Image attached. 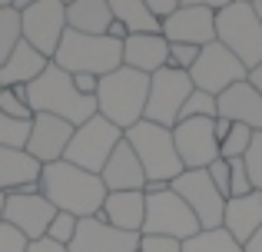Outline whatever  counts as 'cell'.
Instances as JSON below:
<instances>
[{
  "mask_svg": "<svg viewBox=\"0 0 262 252\" xmlns=\"http://www.w3.org/2000/svg\"><path fill=\"white\" fill-rule=\"evenodd\" d=\"M126 143L133 146L136 159H140L143 173H146V182H173L176 176L186 173L183 159L176 153V140H173V129L166 126H156L149 120H140L136 126H129Z\"/></svg>",
  "mask_w": 262,
  "mask_h": 252,
  "instance_id": "cell-5",
  "label": "cell"
},
{
  "mask_svg": "<svg viewBox=\"0 0 262 252\" xmlns=\"http://www.w3.org/2000/svg\"><path fill=\"white\" fill-rule=\"evenodd\" d=\"M47 66H50V60L40 50H33L27 40H20V43L13 47V53L7 57V63L0 66V86H20V83L30 86Z\"/></svg>",
  "mask_w": 262,
  "mask_h": 252,
  "instance_id": "cell-24",
  "label": "cell"
},
{
  "mask_svg": "<svg viewBox=\"0 0 262 252\" xmlns=\"http://www.w3.org/2000/svg\"><path fill=\"white\" fill-rule=\"evenodd\" d=\"M140 252H183V242L169 236H140Z\"/></svg>",
  "mask_w": 262,
  "mask_h": 252,
  "instance_id": "cell-38",
  "label": "cell"
},
{
  "mask_svg": "<svg viewBox=\"0 0 262 252\" xmlns=\"http://www.w3.org/2000/svg\"><path fill=\"white\" fill-rule=\"evenodd\" d=\"M163 37L169 43H189V47L216 43V10H206V7H176L163 20Z\"/></svg>",
  "mask_w": 262,
  "mask_h": 252,
  "instance_id": "cell-17",
  "label": "cell"
},
{
  "mask_svg": "<svg viewBox=\"0 0 262 252\" xmlns=\"http://www.w3.org/2000/svg\"><path fill=\"white\" fill-rule=\"evenodd\" d=\"M136 252H140V249H136Z\"/></svg>",
  "mask_w": 262,
  "mask_h": 252,
  "instance_id": "cell-52",
  "label": "cell"
},
{
  "mask_svg": "<svg viewBox=\"0 0 262 252\" xmlns=\"http://www.w3.org/2000/svg\"><path fill=\"white\" fill-rule=\"evenodd\" d=\"M236 4H256V0H236Z\"/></svg>",
  "mask_w": 262,
  "mask_h": 252,
  "instance_id": "cell-51",
  "label": "cell"
},
{
  "mask_svg": "<svg viewBox=\"0 0 262 252\" xmlns=\"http://www.w3.org/2000/svg\"><path fill=\"white\" fill-rule=\"evenodd\" d=\"M0 113H7L10 120H24V123H30V120H33L30 103H27V100H20L10 86H0Z\"/></svg>",
  "mask_w": 262,
  "mask_h": 252,
  "instance_id": "cell-33",
  "label": "cell"
},
{
  "mask_svg": "<svg viewBox=\"0 0 262 252\" xmlns=\"http://www.w3.org/2000/svg\"><path fill=\"white\" fill-rule=\"evenodd\" d=\"M53 216H57V209H53V202L47 199L43 193H7L4 222L17 226L30 242L43 239L50 222H53Z\"/></svg>",
  "mask_w": 262,
  "mask_h": 252,
  "instance_id": "cell-14",
  "label": "cell"
},
{
  "mask_svg": "<svg viewBox=\"0 0 262 252\" xmlns=\"http://www.w3.org/2000/svg\"><path fill=\"white\" fill-rule=\"evenodd\" d=\"M43 163H37L27 149L0 146V193H20L24 186L40 182Z\"/></svg>",
  "mask_w": 262,
  "mask_h": 252,
  "instance_id": "cell-23",
  "label": "cell"
},
{
  "mask_svg": "<svg viewBox=\"0 0 262 252\" xmlns=\"http://www.w3.org/2000/svg\"><path fill=\"white\" fill-rule=\"evenodd\" d=\"M199 117L216 120L219 106H216V97H209V93H203V90H192L189 100L183 103V110H179V123H183V120H199Z\"/></svg>",
  "mask_w": 262,
  "mask_h": 252,
  "instance_id": "cell-29",
  "label": "cell"
},
{
  "mask_svg": "<svg viewBox=\"0 0 262 252\" xmlns=\"http://www.w3.org/2000/svg\"><path fill=\"white\" fill-rule=\"evenodd\" d=\"M30 110L60 117L73 126H83L86 120H93L100 113V106H96V97H83L70 73L60 70L50 60V66L30 83Z\"/></svg>",
  "mask_w": 262,
  "mask_h": 252,
  "instance_id": "cell-2",
  "label": "cell"
},
{
  "mask_svg": "<svg viewBox=\"0 0 262 252\" xmlns=\"http://www.w3.org/2000/svg\"><path fill=\"white\" fill-rule=\"evenodd\" d=\"M249 83H252V86H256V90L262 93V63L256 66V70H249Z\"/></svg>",
  "mask_w": 262,
  "mask_h": 252,
  "instance_id": "cell-45",
  "label": "cell"
},
{
  "mask_svg": "<svg viewBox=\"0 0 262 252\" xmlns=\"http://www.w3.org/2000/svg\"><path fill=\"white\" fill-rule=\"evenodd\" d=\"M216 40L232 50V57H239L246 63V70H256L262 63V24L252 10V4H236L216 13Z\"/></svg>",
  "mask_w": 262,
  "mask_h": 252,
  "instance_id": "cell-7",
  "label": "cell"
},
{
  "mask_svg": "<svg viewBox=\"0 0 262 252\" xmlns=\"http://www.w3.org/2000/svg\"><path fill=\"white\" fill-rule=\"evenodd\" d=\"M30 252H70L67 246H60V242H50L43 236V239H37V242H30Z\"/></svg>",
  "mask_w": 262,
  "mask_h": 252,
  "instance_id": "cell-42",
  "label": "cell"
},
{
  "mask_svg": "<svg viewBox=\"0 0 262 252\" xmlns=\"http://www.w3.org/2000/svg\"><path fill=\"white\" fill-rule=\"evenodd\" d=\"M113 24V10L110 0H77L67 7V27L77 33H90V37H103Z\"/></svg>",
  "mask_w": 262,
  "mask_h": 252,
  "instance_id": "cell-25",
  "label": "cell"
},
{
  "mask_svg": "<svg viewBox=\"0 0 262 252\" xmlns=\"http://www.w3.org/2000/svg\"><path fill=\"white\" fill-rule=\"evenodd\" d=\"M252 133H256V129H249L243 123H232V133L219 143V156H223V159H243L249 143H252Z\"/></svg>",
  "mask_w": 262,
  "mask_h": 252,
  "instance_id": "cell-30",
  "label": "cell"
},
{
  "mask_svg": "<svg viewBox=\"0 0 262 252\" xmlns=\"http://www.w3.org/2000/svg\"><path fill=\"white\" fill-rule=\"evenodd\" d=\"M113 20L126 27V33H163V20L143 0H110Z\"/></svg>",
  "mask_w": 262,
  "mask_h": 252,
  "instance_id": "cell-26",
  "label": "cell"
},
{
  "mask_svg": "<svg viewBox=\"0 0 262 252\" xmlns=\"http://www.w3.org/2000/svg\"><path fill=\"white\" fill-rule=\"evenodd\" d=\"M246 252H262V226L256 229V236H252V239L249 242H246V246H243Z\"/></svg>",
  "mask_w": 262,
  "mask_h": 252,
  "instance_id": "cell-44",
  "label": "cell"
},
{
  "mask_svg": "<svg viewBox=\"0 0 262 252\" xmlns=\"http://www.w3.org/2000/svg\"><path fill=\"white\" fill-rule=\"evenodd\" d=\"M60 4H67V7H70V4H77V0H60Z\"/></svg>",
  "mask_w": 262,
  "mask_h": 252,
  "instance_id": "cell-50",
  "label": "cell"
},
{
  "mask_svg": "<svg viewBox=\"0 0 262 252\" xmlns=\"http://www.w3.org/2000/svg\"><path fill=\"white\" fill-rule=\"evenodd\" d=\"M53 63L67 70L70 77L77 73H90V77H106V73L123 66V43L113 37H90V33H77L67 27L63 40H60Z\"/></svg>",
  "mask_w": 262,
  "mask_h": 252,
  "instance_id": "cell-4",
  "label": "cell"
},
{
  "mask_svg": "<svg viewBox=\"0 0 262 252\" xmlns=\"http://www.w3.org/2000/svg\"><path fill=\"white\" fill-rule=\"evenodd\" d=\"M123 66L140 70L146 77L169 66V40L163 33H129L123 40Z\"/></svg>",
  "mask_w": 262,
  "mask_h": 252,
  "instance_id": "cell-18",
  "label": "cell"
},
{
  "mask_svg": "<svg viewBox=\"0 0 262 252\" xmlns=\"http://www.w3.org/2000/svg\"><path fill=\"white\" fill-rule=\"evenodd\" d=\"M183 252H246V249L219 226V229H199L192 239L183 242Z\"/></svg>",
  "mask_w": 262,
  "mask_h": 252,
  "instance_id": "cell-27",
  "label": "cell"
},
{
  "mask_svg": "<svg viewBox=\"0 0 262 252\" xmlns=\"http://www.w3.org/2000/svg\"><path fill=\"white\" fill-rule=\"evenodd\" d=\"M73 123L60 117H50V113H33V123H30V136H27V153L33 156L37 163H60L67 156V146L73 140Z\"/></svg>",
  "mask_w": 262,
  "mask_h": 252,
  "instance_id": "cell-15",
  "label": "cell"
},
{
  "mask_svg": "<svg viewBox=\"0 0 262 252\" xmlns=\"http://www.w3.org/2000/svg\"><path fill=\"white\" fill-rule=\"evenodd\" d=\"M70 252H136L140 249V233H123L110 226L103 216H86L80 219L77 236L67 246Z\"/></svg>",
  "mask_w": 262,
  "mask_h": 252,
  "instance_id": "cell-16",
  "label": "cell"
},
{
  "mask_svg": "<svg viewBox=\"0 0 262 252\" xmlns=\"http://www.w3.org/2000/svg\"><path fill=\"white\" fill-rule=\"evenodd\" d=\"M100 179H103V186H106V193H126V189H143V193H146V173H143L133 146L126 143V136H123V143L113 149V156L106 159Z\"/></svg>",
  "mask_w": 262,
  "mask_h": 252,
  "instance_id": "cell-20",
  "label": "cell"
},
{
  "mask_svg": "<svg viewBox=\"0 0 262 252\" xmlns=\"http://www.w3.org/2000/svg\"><path fill=\"white\" fill-rule=\"evenodd\" d=\"M189 77H192V86H196V90L209 93V97H223L229 86L249 80V70H246V63L239 57H232V50H226L216 40V43L199 50V60L189 70Z\"/></svg>",
  "mask_w": 262,
  "mask_h": 252,
  "instance_id": "cell-10",
  "label": "cell"
},
{
  "mask_svg": "<svg viewBox=\"0 0 262 252\" xmlns=\"http://www.w3.org/2000/svg\"><path fill=\"white\" fill-rule=\"evenodd\" d=\"M206 173H209L212 186H216L219 193H223L226 199H229V193H232V163H229V159H223V156H219L216 163H209V166H206Z\"/></svg>",
  "mask_w": 262,
  "mask_h": 252,
  "instance_id": "cell-35",
  "label": "cell"
},
{
  "mask_svg": "<svg viewBox=\"0 0 262 252\" xmlns=\"http://www.w3.org/2000/svg\"><path fill=\"white\" fill-rule=\"evenodd\" d=\"M73 83H77V90L83 93V97H96L100 77H90V73H77V77H73Z\"/></svg>",
  "mask_w": 262,
  "mask_h": 252,
  "instance_id": "cell-39",
  "label": "cell"
},
{
  "mask_svg": "<svg viewBox=\"0 0 262 252\" xmlns=\"http://www.w3.org/2000/svg\"><path fill=\"white\" fill-rule=\"evenodd\" d=\"M100 216L110 226L123 233H140L143 236V219H146V193L143 189H126V193H106Z\"/></svg>",
  "mask_w": 262,
  "mask_h": 252,
  "instance_id": "cell-21",
  "label": "cell"
},
{
  "mask_svg": "<svg viewBox=\"0 0 262 252\" xmlns=\"http://www.w3.org/2000/svg\"><path fill=\"white\" fill-rule=\"evenodd\" d=\"M229 133H232V123H229V120H223V117H216V140L223 143Z\"/></svg>",
  "mask_w": 262,
  "mask_h": 252,
  "instance_id": "cell-43",
  "label": "cell"
},
{
  "mask_svg": "<svg viewBox=\"0 0 262 252\" xmlns=\"http://www.w3.org/2000/svg\"><path fill=\"white\" fill-rule=\"evenodd\" d=\"M146 100H149V77L146 73L120 66V70L100 77V86H96L100 117H106L123 133L146 117Z\"/></svg>",
  "mask_w": 262,
  "mask_h": 252,
  "instance_id": "cell-3",
  "label": "cell"
},
{
  "mask_svg": "<svg viewBox=\"0 0 262 252\" xmlns=\"http://www.w3.org/2000/svg\"><path fill=\"white\" fill-rule=\"evenodd\" d=\"M77 226H80L77 216L57 213V216H53V222H50V229H47V239H50V242H60V246H70L73 236H77Z\"/></svg>",
  "mask_w": 262,
  "mask_h": 252,
  "instance_id": "cell-32",
  "label": "cell"
},
{
  "mask_svg": "<svg viewBox=\"0 0 262 252\" xmlns=\"http://www.w3.org/2000/svg\"><path fill=\"white\" fill-rule=\"evenodd\" d=\"M252 10H256V17H259V24H262V0H256V4H252Z\"/></svg>",
  "mask_w": 262,
  "mask_h": 252,
  "instance_id": "cell-47",
  "label": "cell"
},
{
  "mask_svg": "<svg viewBox=\"0 0 262 252\" xmlns=\"http://www.w3.org/2000/svg\"><path fill=\"white\" fill-rule=\"evenodd\" d=\"M232 0H179V7H206V10H223V7H229Z\"/></svg>",
  "mask_w": 262,
  "mask_h": 252,
  "instance_id": "cell-41",
  "label": "cell"
},
{
  "mask_svg": "<svg viewBox=\"0 0 262 252\" xmlns=\"http://www.w3.org/2000/svg\"><path fill=\"white\" fill-rule=\"evenodd\" d=\"M199 233V219L192 209L169 189V182H146V219L143 236H169V239H192Z\"/></svg>",
  "mask_w": 262,
  "mask_h": 252,
  "instance_id": "cell-6",
  "label": "cell"
},
{
  "mask_svg": "<svg viewBox=\"0 0 262 252\" xmlns=\"http://www.w3.org/2000/svg\"><path fill=\"white\" fill-rule=\"evenodd\" d=\"M143 4H146L149 10H153L156 17H160V20H166L169 13H173L176 7H179V0H143Z\"/></svg>",
  "mask_w": 262,
  "mask_h": 252,
  "instance_id": "cell-40",
  "label": "cell"
},
{
  "mask_svg": "<svg viewBox=\"0 0 262 252\" xmlns=\"http://www.w3.org/2000/svg\"><path fill=\"white\" fill-rule=\"evenodd\" d=\"M4 206H7V193H0V222H4Z\"/></svg>",
  "mask_w": 262,
  "mask_h": 252,
  "instance_id": "cell-48",
  "label": "cell"
},
{
  "mask_svg": "<svg viewBox=\"0 0 262 252\" xmlns=\"http://www.w3.org/2000/svg\"><path fill=\"white\" fill-rule=\"evenodd\" d=\"M196 90L192 86V77L186 70H176V66H163L160 73L149 77V100H146V117L149 123L173 129L179 123V110L189 100V93Z\"/></svg>",
  "mask_w": 262,
  "mask_h": 252,
  "instance_id": "cell-9",
  "label": "cell"
},
{
  "mask_svg": "<svg viewBox=\"0 0 262 252\" xmlns=\"http://www.w3.org/2000/svg\"><path fill=\"white\" fill-rule=\"evenodd\" d=\"M30 123H33V120H30ZM30 123H24V120H10L7 113H0V146L24 149L27 136H30Z\"/></svg>",
  "mask_w": 262,
  "mask_h": 252,
  "instance_id": "cell-31",
  "label": "cell"
},
{
  "mask_svg": "<svg viewBox=\"0 0 262 252\" xmlns=\"http://www.w3.org/2000/svg\"><path fill=\"white\" fill-rule=\"evenodd\" d=\"M169 189L192 209V216L199 219V229H219L226 216V196L212 186L206 169H186L183 176H176L169 182Z\"/></svg>",
  "mask_w": 262,
  "mask_h": 252,
  "instance_id": "cell-11",
  "label": "cell"
},
{
  "mask_svg": "<svg viewBox=\"0 0 262 252\" xmlns=\"http://www.w3.org/2000/svg\"><path fill=\"white\" fill-rule=\"evenodd\" d=\"M216 106H219V117L223 120L243 123V126L262 133V93L249 83V80L229 86L223 97H216Z\"/></svg>",
  "mask_w": 262,
  "mask_h": 252,
  "instance_id": "cell-19",
  "label": "cell"
},
{
  "mask_svg": "<svg viewBox=\"0 0 262 252\" xmlns=\"http://www.w3.org/2000/svg\"><path fill=\"white\" fill-rule=\"evenodd\" d=\"M24 40L20 33V13L13 7H0V66L7 63V57L13 53V47Z\"/></svg>",
  "mask_w": 262,
  "mask_h": 252,
  "instance_id": "cell-28",
  "label": "cell"
},
{
  "mask_svg": "<svg viewBox=\"0 0 262 252\" xmlns=\"http://www.w3.org/2000/svg\"><path fill=\"white\" fill-rule=\"evenodd\" d=\"M33 4H37V0H13V10H17V13H24L27 7H33Z\"/></svg>",
  "mask_w": 262,
  "mask_h": 252,
  "instance_id": "cell-46",
  "label": "cell"
},
{
  "mask_svg": "<svg viewBox=\"0 0 262 252\" xmlns=\"http://www.w3.org/2000/svg\"><path fill=\"white\" fill-rule=\"evenodd\" d=\"M176 153L186 169H206L209 163L219 159V140H216V120L199 117V120H183L173 126Z\"/></svg>",
  "mask_w": 262,
  "mask_h": 252,
  "instance_id": "cell-13",
  "label": "cell"
},
{
  "mask_svg": "<svg viewBox=\"0 0 262 252\" xmlns=\"http://www.w3.org/2000/svg\"><path fill=\"white\" fill-rule=\"evenodd\" d=\"M243 159H246V173H249L252 189L262 193V133H252V143H249Z\"/></svg>",
  "mask_w": 262,
  "mask_h": 252,
  "instance_id": "cell-34",
  "label": "cell"
},
{
  "mask_svg": "<svg viewBox=\"0 0 262 252\" xmlns=\"http://www.w3.org/2000/svg\"><path fill=\"white\" fill-rule=\"evenodd\" d=\"M0 7H13V0H0Z\"/></svg>",
  "mask_w": 262,
  "mask_h": 252,
  "instance_id": "cell-49",
  "label": "cell"
},
{
  "mask_svg": "<svg viewBox=\"0 0 262 252\" xmlns=\"http://www.w3.org/2000/svg\"><path fill=\"white\" fill-rule=\"evenodd\" d=\"M262 226V193L252 189L249 196H236V199H226V216H223V229L239 242H246L256 236V229Z\"/></svg>",
  "mask_w": 262,
  "mask_h": 252,
  "instance_id": "cell-22",
  "label": "cell"
},
{
  "mask_svg": "<svg viewBox=\"0 0 262 252\" xmlns=\"http://www.w3.org/2000/svg\"><path fill=\"white\" fill-rule=\"evenodd\" d=\"M0 252H30V239L10 222H0Z\"/></svg>",
  "mask_w": 262,
  "mask_h": 252,
  "instance_id": "cell-37",
  "label": "cell"
},
{
  "mask_svg": "<svg viewBox=\"0 0 262 252\" xmlns=\"http://www.w3.org/2000/svg\"><path fill=\"white\" fill-rule=\"evenodd\" d=\"M20 33L33 50H40L47 60H53V53H57L60 40L67 33V4L37 0L33 7H27L20 13Z\"/></svg>",
  "mask_w": 262,
  "mask_h": 252,
  "instance_id": "cell-12",
  "label": "cell"
},
{
  "mask_svg": "<svg viewBox=\"0 0 262 252\" xmlns=\"http://www.w3.org/2000/svg\"><path fill=\"white\" fill-rule=\"evenodd\" d=\"M199 50H203V47L169 43V66H176V70H186V73H189L192 66H196V60H199Z\"/></svg>",
  "mask_w": 262,
  "mask_h": 252,
  "instance_id": "cell-36",
  "label": "cell"
},
{
  "mask_svg": "<svg viewBox=\"0 0 262 252\" xmlns=\"http://www.w3.org/2000/svg\"><path fill=\"white\" fill-rule=\"evenodd\" d=\"M123 143V129L113 126L106 117H100L96 113L93 120H86L83 126L73 129V140L70 146H67V163H73V166L86 169V173H103V166H106V159L113 156V149Z\"/></svg>",
  "mask_w": 262,
  "mask_h": 252,
  "instance_id": "cell-8",
  "label": "cell"
},
{
  "mask_svg": "<svg viewBox=\"0 0 262 252\" xmlns=\"http://www.w3.org/2000/svg\"><path fill=\"white\" fill-rule=\"evenodd\" d=\"M40 193L53 202L57 213H70L77 219L86 216H100L103 202H106V186L96 173L73 166V163H47L40 173Z\"/></svg>",
  "mask_w": 262,
  "mask_h": 252,
  "instance_id": "cell-1",
  "label": "cell"
}]
</instances>
